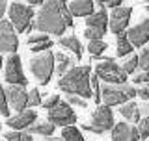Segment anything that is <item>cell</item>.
<instances>
[{"mask_svg": "<svg viewBox=\"0 0 149 141\" xmlns=\"http://www.w3.org/2000/svg\"><path fill=\"white\" fill-rule=\"evenodd\" d=\"M60 45H62L63 48L71 50L77 59L82 58V43L78 41V37H74V35H62V37H60Z\"/></svg>", "mask_w": 149, "mask_h": 141, "instance_id": "obj_21", "label": "cell"}, {"mask_svg": "<svg viewBox=\"0 0 149 141\" xmlns=\"http://www.w3.org/2000/svg\"><path fill=\"white\" fill-rule=\"evenodd\" d=\"M54 128H56V124L50 123V121L47 119V121H41V123H37V121H36V123L28 128V132L36 134V135H43V138H49V135L54 134Z\"/></svg>", "mask_w": 149, "mask_h": 141, "instance_id": "obj_22", "label": "cell"}, {"mask_svg": "<svg viewBox=\"0 0 149 141\" xmlns=\"http://www.w3.org/2000/svg\"><path fill=\"white\" fill-rule=\"evenodd\" d=\"M36 121H37L36 111L34 110H24V111H19L15 117H8L6 124L11 130H26V128H30Z\"/></svg>", "mask_w": 149, "mask_h": 141, "instance_id": "obj_14", "label": "cell"}, {"mask_svg": "<svg viewBox=\"0 0 149 141\" xmlns=\"http://www.w3.org/2000/svg\"><path fill=\"white\" fill-rule=\"evenodd\" d=\"M140 110H142V117H149V100L140 104Z\"/></svg>", "mask_w": 149, "mask_h": 141, "instance_id": "obj_39", "label": "cell"}, {"mask_svg": "<svg viewBox=\"0 0 149 141\" xmlns=\"http://www.w3.org/2000/svg\"><path fill=\"white\" fill-rule=\"evenodd\" d=\"M132 82L134 84H149V70H142V73H138L136 76L132 78Z\"/></svg>", "mask_w": 149, "mask_h": 141, "instance_id": "obj_37", "label": "cell"}, {"mask_svg": "<svg viewBox=\"0 0 149 141\" xmlns=\"http://www.w3.org/2000/svg\"><path fill=\"white\" fill-rule=\"evenodd\" d=\"M114 126H116V121H114V113H112L110 106H106V104L101 106L99 104V108H97L91 115V123L82 124V128L88 130V132H91V134L101 135V134H104L106 130H112Z\"/></svg>", "mask_w": 149, "mask_h": 141, "instance_id": "obj_7", "label": "cell"}, {"mask_svg": "<svg viewBox=\"0 0 149 141\" xmlns=\"http://www.w3.org/2000/svg\"><path fill=\"white\" fill-rule=\"evenodd\" d=\"M58 87L67 95H80L84 98H93L91 87V69L88 65L69 69L58 80Z\"/></svg>", "mask_w": 149, "mask_h": 141, "instance_id": "obj_2", "label": "cell"}, {"mask_svg": "<svg viewBox=\"0 0 149 141\" xmlns=\"http://www.w3.org/2000/svg\"><path fill=\"white\" fill-rule=\"evenodd\" d=\"M91 87H93V102L101 104L102 102V86H101V78L97 74L91 76Z\"/></svg>", "mask_w": 149, "mask_h": 141, "instance_id": "obj_26", "label": "cell"}, {"mask_svg": "<svg viewBox=\"0 0 149 141\" xmlns=\"http://www.w3.org/2000/svg\"><path fill=\"white\" fill-rule=\"evenodd\" d=\"M67 102L71 106H77V108H86L88 106V98H84L80 95H67Z\"/></svg>", "mask_w": 149, "mask_h": 141, "instance_id": "obj_32", "label": "cell"}, {"mask_svg": "<svg viewBox=\"0 0 149 141\" xmlns=\"http://www.w3.org/2000/svg\"><path fill=\"white\" fill-rule=\"evenodd\" d=\"M0 115L9 117V102H8V93L4 86L0 84Z\"/></svg>", "mask_w": 149, "mask_h": 141, "instance_id": "obj_29", "label": "cell"}, {"mask_svg": "<svg viewBox=\"0 0 149 141\" xmlns=\"http://www.w3.org/2000/svg\"><path fill=\"white\" fill-rule=\"evenodd\" d=\"M132 50H134V45L130 43L127 32H123V34H118V35H116V54H118L119 58H125V56H129Z\"/></svg>", "mask_w": 149, "mask_h": 141, "instance_id": "obj_20", "label": "cell"}, {"mask_svg": "<svg viewBox=\"0 0 149 141\" xmlns=\"http://www.w3.org/2000/svg\"><path fill=\"white\" fill-rule=\"evenodd\" d=\"M15 32L17 30L11 24V21L0 19V52L13 54L19 48V37Z\"/></svg>", "mask_w": 149, "mask_h": 141, "instance_id": "obj_10", "label": "cell"}, {"mask_svg": "<svg viewBox=\"0 0 149 141\" xmlns=\"http://www.w3.org/2000/svg\"><path fill=\"white\" fill-rule=\"evenodd\" d=\"M146 13H147V15H149V4H147V6H146Z\"/></svg>", "mask_w": 149, "mask_h": 141, "instance_id": "obj_44", "label": "cell"}, {"mask_svg": "<svg viewBox=\"0 0 149 141\" xmlns=\"http://www.w3.org/2000/svg\"><path fill=\"white\" fill-rule=\"evenodd\" d=\"M127 35L130 39V43L134 46H143L149 41V19H143L142 22H138L136 26L129 28L127 30Z\"/></svg>", "mask_w": 149, "mask_h": 141, "instance_id": "obj_15", "label": "cell"}, {"mask_svg": "<svg viewBox=\"0 0 149 141\" xmlns=\"http://www.w3.org/2000/svg\"><path fill=\"white\" fill-rule=\"evenodd\" d=\"M49 121L50 123H54L56 126H62V128H65V126H71L77 123V113H74L73 106L69 104L67 100H62L58 106L50 108L49 110Z\"/></svg>", "mask_w": 149, "mask_h": 141, "instance_id": "obj_8", "label": "cell"}, {"mask_svg": "<svg viewBox=\"0 0 149 141\" xmlns=\"http://www.w3.org/2000/svg\"><path fill=\"white\" fill-rule=\"evenodd\" d=\"M95 59H101V63H97V67H95V74L104 84H127L129 74L112 58H102V56H99Z\"/></svg>", "mask_w": 149, "mask_h": 141, "instance_id": "obj_6", "label": "cell"}, {"mask_svg": "<svg viewBox=\"0 0 149 141\" xmlns=\"http://www.w3.org/2000/svg\"><path fill=\"white\" fill-rule=\"evenodd\" d=\"M34 28L43 34H54L62 37L65 28H67V22H65L62 11V0H45L36 15Z\"/></svg>", "mask_w": 149, "mask_h": 141, "instance_id": "obj_1", "label": "cell"}, {"mask_svg": "<svg viewBox=\"0 0 149 141\" xmlns=\"http://www.w3.org/2000/svg\"><path fill=\"white\" fill-rule=\"evenodd\" d=\"M8 141H34L30 132H22V130H11L4 135Z\"/></svg>", "mask_w": 149, "mask_h": 141, "instance_id": "obj_27", "label": "cell"}, {"mask_svg": "<svg viewBox=\"0 0 149 141\" xmlns=\"http://www.w3.org/2000/svg\"><path fill=\"white\" fill-rule=\"evenodd\" d=\"M39 104H43L39 89H30V91H28V106L34 108V106H39Z\"/></svg>", "mask_w": 149, "mask_h": 141, "instance_id": "obj_31", "label": "cell"}, {"mask_svg": "<svg viewBox=\"0 0 149 141\" xmlns=\"http://www.w3.org/2000/svg\"><path fill=\"white\" fill-rule=\"evenodd\" d=\"M138 97L142 100H149V84H143L142 87H138Z\"/></svg>", "mask_w": 149, "mask_h": 141, "instance_id": "obj_38", "label": "cell"}, {"mask_svg": "<svg viewBox=\"0 0 149 141\" xmlns=\"http://www.w3.org/2000/svg\"><path fill=\"white\" fill-rule=\"evenodd\" d=\"M136 69H140V59H138V56L134 54V56H130L127 62L123 63V70L127 74H134V70H136Z\"/></svg>", "mask_w": 149, "mask_h": 141, "instance_id": "obj_30", "label": "cell"}, {"mask_svg": "<svg viewBox=\"0 0 149 141\" xmlns=\"http://www.w3.org/2000/svg\"><path fill=\"white\" fill-rule=\"evenodd\" d=\"M119 111L129 123H140V119H142V110H140V106L134 100H129L125 104H121Z\"/></svg>", "mask_w": 149, "mask_h": 141, "instance_id": "obj_19", "label": "cell"}, {"mask_svg": "<svg viewBox=\"0 0 149 141\" xmlns=\"http://www.w3.org/2000/svg\"><path fill=\"white\" fill-rule=\"evenodd\" d=\"M138 130H140L142 139H147V138H149V117H142V119H140Z\"/></svg>", "mask_w": 149, "mask_h": 141, "instance_id": "obj_33", "label": "cell"}, {"mask_svg": "<svg viewBox=\"0 0 149 141\" xmlns=\"http://www.w3.org/2000/svg\"><path fill=\"white\" fill-rule=\"evenodd\" d=\"M45 0H26V4H30V6H43Z\"/></svg>", "mask_w": 149, "mask_h": 141, "instance_id": "obj_41", "label": "cell"}, {"mask_svg": "<svg viewBox=\"0 0 149 141\" xmlns=\"http://www.w3.org/2000/svg\"><path fill=\"white\" fill-rule=\"evenodd\" d=\"M138 97V89L129 84H104L102 86V102L106 106H121Z\"/></svg>", "mask_w": 149, "mask_h": 141, "instance_id": "obj_4", "label": "cell"}, {"mask_svg": "<svg viewBox=\"0 0 149 141\" xmlns=\"http://www.w3.org/2000/svg\"><path fill=\"white\" fill-rule=\"evenodd\" d=\"M30 70L41 86H47L50 82L52 73L56 70V54H52L50 50L37 54L36 58L30 59Z\"/></svg>", "mask_w": 149, "mask_h": 141, "instance_id": "obj_3", "label": "cell"}, {"mask_svg": "<svg viewBox=\"0 0 149 141\" xmlns=\"http://www.w3.org/2000/svg\"><path fill=\"white\" fill-rule=\"evenodd\" d=\"M0 128H2V124H0Z\"/></svg>", "mask_w": 149, "mask_h": 141, "instance_id": "obj_46", "label": "cell"}, {"mask_svg": "<svg viewBox=\"0 0 149 141\" xmlns=\"http://www.w3.org/2000/svg\"><path fill=\"white\" fill-rule=\"evenodd\" d=\"M62 2H65V0H62Z\"/></svg>", "mask_w": 149, "mask_h": 141, "instance_id": "obj_47", "label": "cell"}, {"mask_svg": "<svg viewBox=\"0 0 149 141\" xmlns=\"http://www.w3.org/2000/svg\"><path fill=\"white\" fill-rule=\"evenodd\" d=\"M4 65V59H2V52H0V67Z\"/></svg>", "mask_w": 149, "mask_h": 141, "instance_id": "obj_43", "label": "cell"}, {"mask_svg": "<svg viewBox=\"0 0 149 141\" xmlns=\"http://www.w3.org/2000/svg\"><path fill=\"white\" fill-rule=\"evenodd\" d=\"M49 35L50 34H43V32H41V34H36V35L28 37V46H30L32 52H45V50L52 48L54 43Z\"/></svg>", "mask_w": 149, "mask_h": 141, "instance_id": "obj_16", "label": "cell"}, {"mask_svg": "<svg viewBox=\"0 0 149 141\" xmlns=\"http://www.w3.org/2000/svg\"><path fill=\"white\" fill-rule=\"evenodd\" d=\"M6 93H8L9 108H13L15 111H24V108H28V91L24 89V86L9 84L6 87Z\"/></svg>", "mask_w": 149, "mask_h": 141, "instance_id": "obj_12", "label": "cell"}, {"mask_svg": "<svg viewBox=\"0 0 149 141\" xmlns=\"http://www.w3.org/2000/svg\"><path fill=\"white\" fill-rule=\"evenodd\" d=\"M60 95H50V97H47L45 100H43V106L47 108V110H50V108H54V106H58L60 104Z\"/></svg>", "mask_w": 149, "mask_h": 141, "instance_id": "obj_36", "label": "cell"}, {"mask_svg": "<svg viewBox=\"0 0 149 141\" xmlns=\"http://www.w3.org/2000/svg\"><path fill=\"white\" fill-rule=\"evenodd\" d=\"M62 138H63V141H86L82 138V132L74 124L65 126V128L62 130Z\"/></svg>", "mask_w": 149, "mask_h": 141, "instance_id": "obj_24", "label": "cell"}, {"mask_svg": "<svg viewBox=\"0 0 149 141\" xmlns=\"http://www.w3.org/2000/svg\"><path fill=\"white\" fill-rule=\"evenodd\" d=\"M93 8H95L93 0H71L69 4V9L74 17H90L93 13Z\"/></svg>", "mask_w": 149, "mask_h": 141, "instance_id": "obj_17", "label": "cell"}, {"mask_svg": "<svg viewBox=\"0 0 149 141\" xmlns=\"http://www.w3.org/2000/svg\"><path fill=\"white\" fill-rule=\"evenodd\" d=\"M142 139L138 126L129 123H116L112 128V141H138Z\"/></svg>", "mask_w": 149, "mask_h": 141, "instance_id": "obj_13", "label": "cell"}, {"mask_svg": "<svg viewBox=\"0 0 149 141\" xmlns=\"http://www.w3.org/2000/svg\"><path fill=\"white\" fill-rule=\"evenodd\" d=\"M6 9H8V0H0V19L6 13Z\"/></svg>", "mask_w": 149, "mask_h": 141, "instance_id": "obj_40", "label": "cell"}, {"mask_svg": "<svg viewBox=\"0 0 149 141\" xmlns=\"http://www.w3.org/2000/svg\"><path fill=\"white\" fill-rule=\"evenodd\" d=\"M142 2H147V4H149V0H142Z\"/></svg>", "mask_w": 149, "mask_h": 141, "instance_id": "obj_45", "label": "cell"}, {"mask_svg": "<svg viewBox=\"0 0 149 141\" xmlns=\"http://www.w3.org/2000/svg\"><path fill=\"white\" fill-rule=\"evenodd\" d=\"M106 32L101 30V28H93V26H86V30H84V35H86L88 41H97V39H102L104 37Z\"/></svg>", "mask_w": 149, "mask_h": 141, "instance_id": "obj_28", "label": "cell"}, {"mask_svg": "<svg viewBox=\"0 0 149 141\" xmlns=\"http://www.w3.org/2000/svg\"><path fill=\"white\" fill-rule=\"evenodd\" d=\"M95 4H99L101 8H119L123 4V0H95Z\"/></svg>", "mask_w": 149, "mask_h": 141, "instance_id": "obj_35", "label": "cell"}, {"mask_svg": "<svg viewBox=\"0 0 149 141\" xmlns=\"http://www.w3.org/2000/svg\"><path fill=\"white\" fill-rule=\"evenodd\" d=\"M8 15H9L11 24L15 26V30L19 32V34L30 32L32 28H34L32 19L36 17V13H34V8L28 6V4H22V2H17V0H15L13 4H9Z\"/></svg>", "mask_w": 149, "mask_h": 141, "instance_id": "obj_5", "label": "cell"}, {"mask_svg": "<svg viewBox=\"0 0 149 141\" xmlns=\"http://www.w3.org/2000/svg\"><path fill=\"white\" fill-rule=\"evenodd\" d=\"M4 76H6L8 84L13 86H26L28 78L22 73V63H21V56L17 52L9 54V58L6 59V70H4Z\"/></svg>", "mask_w": 149, "mask_h": 141, "instance_id": "obj_9", "label": "cell"}, {"mask_svg": "<svg viewBox=\"0 0 149 141\" xmlns=\"http://www.w3.org/2000/svg\"><path fill=\"white\" fill-rule=\"evenodd\" d=\"M106 48H108V45L104 43L102 39H97V41H88V50H90V54L93 58H99L106 52Z\"/></svg>", "mask_w": 149, "mask_h": 141, "instance_id": "obj_25", "label": "cell"}, {"mask_svg": "<svg viewBox=\"0 0 149 141\" xmlns=\"http://www.w3.org/2000/svg\"><path fill=\"white\" fill-rule=\"evenodd\" d=\"M130 13H132V9L130 8H114L110 13V30L112 34H123V32H127L129 28V21H130Z\"/></svg>", "mask_w": 149, "mask_h": 141, "instance_id": "obj_11", "label": "cell"}, {"mask_svg": "<svg viewBox=\"0 0 149 141\" xmlns=\"http://www.w3.org/2000/svg\"><path fill=\"white\" fill-rule=\"evenodd\" d=\"M86 26H93V28H101V30H108L110 28V17L106 15L104 8L101 11H93L90 17L86 19Z\"/></svg>", "mask_w": 149, "mask_h": 141, "instance_id": "obj_18", "label": "cell"}, {"mask_svg": "<svg viewBox=\"0 0 149 141\" xmlns=\"http://www.w3.org/2000/svg\"><path fill=\"white\" fill-rule=\"evenodd\" d=\"M69 69H73V59L69 56H65L63 52H58L56 54V73H58V76H63Z\"/></svg>", "mask_w": 149, "mask_h": 141, "instance_id": "obj_23", "label": "cell"}, {"mask_svg": "<svg viewBox=\"0 0 149 141\" xmlns=\"http://www.w3.org/2000/svg\"><path fill=\"white\" fill-rule=\"evenodd\" d=\"M138 59H140V69H142V70H149V50L147 48H143L142 52H140Z\"/></svg>", "mask_w": 149, "mask_h": 141, "instance_id": "obj_34", "label": "cell"}, {"mask_svg": "<svg viewBox=\"0 0 149 141\" xmlns=\"http://www.w3.org/2000/svg\"><path fill=\"white\" fill-rule=\"evenodd\" d=\"M43 141H63V138H54V135H49V138H43Z\"/></svg>", "mask_w": 149, "mask_h": 141, "instance_id": "obj_42", "label": "cell"}]
</instances>
